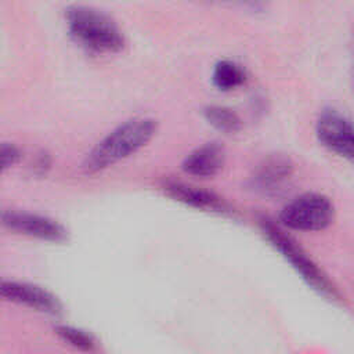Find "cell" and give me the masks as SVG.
<instances>
[{"label": "cell", "mask_w": 354, "mask_h": 354, "mask_svg": "<svg viewBox=\"0 0 354 354\" xmlns=\"http://www.w3.org/2000/svg\"><path fill=\"white\" fill-rule=\"evenodd\" d=\"M212 79L214 86L218 90L228 91L243 84L246 79V73L241 68V65H238L236 62L230 59H223L214 65Z\"/></svg>", "instance_id": "obj_11"}, {"label": "cell", "mask_w": 354, "mask_h": 354, "mask_svg": "<svg viewBox=\"0 0 354 354\" xmlns=\"http://www.w3.org/2000/svg\"><path fill=\"white\" fill-rule=\"evenodd\" d=\"M205 119L216 129L224 133H234L241 129L239 116L230 108L221 105H209L203 109Z\"/></svg>", "instance_id": "obj_12"}, {"label": "cell", "mask_w": 354, "mask_h": 354, "mask_svg": "<svg viewBox=\"0 0 354 354\" xmlns=\"http://www.w3.org/2000/svg\"><path fill=\"white\" fill-rule=\"evenodd\" d=\"M225 152L217 142H206L191 151L183 160V170L196 177H213L224 166Z\"/></svg>", "instance_id": "obj_8"}, {"label": "cell", "mask_w": 354, "mask_h": 354, "mask_svg": "<svg viewBox=\"0 0 354 354\" xmlns=\"http://www.w3.org/2000/svg\"><path fill=\"white\" fill-rule=\"evenodd\" d=\"M335 207L322 194L307 192L285 205L279 214L281 224L296 231H321L333 221Z\"/></svg>", "instance_id": "obj_4"}, {"label": "cell", "mask_w": 354, "mask_h": 354, "mask_svg": "<svg viewBox=\"0 0 354 354\" xmlns=\"http://www.w3.org/2000/svg\"><path fill=\"white\" fill-rule=\"evenodd\" d=\"M292 176V165L285 158H270L254 176L256 185L264 192H275Z\"/></svg>", "instance_id": "obj_10"}, {"label": "cell", "mask_w": 354, "mask_h": 354, "mask_svg": "<svg viewBox=\"0 0 354 354\" xmlns=\"http://www.w3.org/2000/svg\"><path fill=\"white\" fill-rule=\"evenodd\" d=\"M71 36L93 53H116L123 48L124 37L116 21L106 12L90 6H71L65 12Z\"/></svg>", "instance_id": "obj_2"}, {"label": "cell", "mask_w": 354, "mask_h": 354, "mask_svg": "<svg viewBox=\"0 0 354 354\" xmlns=\"http://www.w3.org/2000/svg\"><path fill=\"white\" fill-rule=\"evenodd\" d=\"M58 333L64 340L69 342L71 344H73L79 348H84V350H91L93 348L94 342L91 340V337L87 336L84 332H82L79 329L62 326V328H58Z\"/></svg>", "instance_id": "obj_13"}, {"label": "cell", "mask_w": 354, "mask_h": 354, "mask_svg": "<svg viewBox=\"0 0 354 354\" xmlns=\"http://www.w3.org/2000/svg\"><path fill=\"white\" fill-rule=\"evenodd\" d=\"M1 295L7 300L25 304L30 308L47 313V314H57L61 308L58 300L48 293L47 290L29 285L21 283L14 281H4L1 283Z\"/></svg>", "instance_id": "obj_7"}, {"label": "cell", "mask_w": 354, "mask_h": 354, "mask_svg": "<svg viewBox=\"0 0 354 354\" xmlns=\"http://www.w3.org/2000/svg\"><path fill=\"white\" fill-rule=\"evenodd\" d=\"M261 231L270 243L292 264V267L301 275L308 285H311L315 290L328 297H336L337 293L326 278V275L317 267V264L308 257V254L279 227L272 223L263 221Z\"/></svg>", "instance_id": "obj_3"}, {"label": "cell", "mask_w": 354, "mask_h": 354, "mask_svg": "<svg viewBox=\"0 0 354 354\" xmlns=\"http://www.w3.org/2000/svg\"><path fill=\"white\" fill-rule=\"evenodd\" d=\"M317 137L336 155L354 160V124L336 111H325L317 120Z\"/></svg>", "instance_id": "obj_5"}, {"label": "cell", "mask_w": 354, "mask_h": 354, "mask_svg": "<svg viewBox=\"0 0 354 354\" xmlns=\"http://www.w3.org/2000/svg\"><path fill=\"white\" fill-rule=\"evenodd\" d=\"M162 188L169 196L185 205H189L198 209L213 210V212L224 210V203L220 201L217 195H214L213 192L205 191L199 187H195L178 180H163Z\"/></svg>", "instance_id": "obj_9"}, {"label": "cell", "mask_w": 354, "mask_h": 354, "mask_svg": "<svg viewBox=\"0 0 354 354\" xmlns=\"http://www.w3.org/2000/svg\"><path fill=\"white\" fill-rule=\"evenodd\" d=\"M0 155H1V169L6 170L8 167H12L19 160L21 151L18 149L17 145L11 142H3Z\"/></svg>", "instance_id": "obj_14"}, {"label": "cell", "mask_w": 354, "mask_h": 354, "mask_svg": "<svg viewBox=\"0 0 354 354\" xmlns=\"http://www.w3.org/2000/svg\"><path fill=\"white\" fill-rule=\"evenodd\" d=\"M3 224L12 231H18L39 239L61 242L66 238V231L59 223L39 214L25 212H4Z\"/></svg>", "instance_id": "obj_6"}, {"label": "cell", "mask_w": 354, "mask_h": 354, "mask_svg": "<svg viewBox=\"0 0 354 354\" xmlns=\"http://www.w3.org/2000/svg\"><path fill=\"white\" fill-rule=\"evenodd\" d=\"M156 129V120L148 116H136L120 123L86 155L83 170L97 173L133 155L155 136Z\"/></svg>", "instance_id": "obj_1"}]
</instances>
